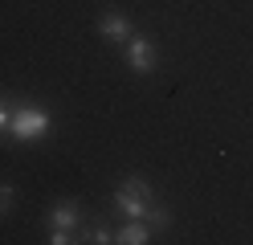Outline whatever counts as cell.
I'll use <instances>...</instances> for the list:
<instances>
[{
	"label": "cell",
	"mask_w": 253,
	"mask_h": 245,
	"mask_svg": "<svg viewBox=\"0 0 253 245\" xmlns=\"http://www.w3.org/2000/svg\"><path fill=\"white\" fill-rule=\"evenodd\" d=\"M123 49H126V61H131L135 74H151V65H155V45L143 37V33H131V37L123 41Z\"/></svg>",
	"instance_id": "obj_3"
},
{
	"label": "cell",
	"mask_w": 253,
	"mask_h": 245,
	"mask_svg": "<svg viewBox=\"0 0 253 245\" xmlns=\"http://www.w3.org/2000/svg\"><path fill=\"white\" fill-rule=\"evenodd\" d=\"M8 119H12L8 114V98H0V131H8Z\"/></svg>",
	"instance_id": "obj_9"
},
{
	"label": "cell",
	"mask_w": 253,
	"mask_h": 245,
	"mask_svg": "<svg viewBox=\"0 0 253 245\" xmlns=\"http://www.w3.org/2000/svg\"><path fill=\"white\" fill-rule=\"evenodd\" d=\"M115 241H123V245H147L151 241V225L139 221V217H123V229L115 233Z\"/></svg>",
	"instance_id": "obj_5"
},
{
	"label": "cell",
	"mask_w": 253,
	"mask_h": 245,
	"mask_svg": "<svg viewBox=\"0 0 253 245\" xmlns=\"http://www.w3.org/2000/svg\"><path fill=\"white\" fill-rule=\"evenodd\" d=\"M86 241H94V245H110V241H115V233H110L106 225H90V229H86Z\"/></svg>",
	"instance_id": "obj_7"
},
{
	"label": "cell",
	"mask_w": 253,
	"mask_h": 245,
	"mask_svg": "<svg viewBox=\"0 0 253 245\" xmlns=\"http://www.w3.org/2000/svg\"><path fill=\"white\" fill-rule=\"evenodd\" d=\"M78 221H82L78 200H61V204H53V212H49V229H57V233H78Z\"/></svg>",
	"instance_id": "obj_4"
},
{
	"label": "cell",
	"mask_w": 253,
	"mask_h": 245,
	"mask_svg": "<svg viewBox=\"0 0 253 245\" xmlns=\"http://www.w3.org/2000/svg\"><path fill=\"white\" fill-rule=\"evenodd\" d=\"M98 33H102L106 41H126V37H131V33H135V25L126 21L123 12H106L102 21H98Z\"/></svg>",
	"instance_id": "obj_6"
},
{
	"label": "cell",
	"mask_w": 253,
	"mask_h": 245,
	"mask_svg": "<svg viewBox=\"0 0 253 245\" xmlns=\"http://www.w3.org/2000/svg\"><path fill=\"white\" fill-rule=\"evenodd\" d=\"M45 131H49V114H45L41 106H17L12 119H8V135L17 143H33V139L45 135Z\"/></svg>",
	"instance_id": "obj_2"
},
{
	"label": "cell",
	"mask_w": 253,
	"mask_h": 245,
	"mask_svg": "<svg viewBox=\"0 0 253 245\" xmlns=\"http://www.w3.org/2000/svg\"><path fill=\"white\" fill-rule=\"evenodd\" d=\"M12 200H17V192H12L8 184H0V212H8V208H12Z\"/></svg>",
	"instance_id": "obj_8"
},
{
	"label": "cell",
	"mask_w": 253,
	"mask_h": 245,
	"mask_svg": "<svg viewBox=\"0 0 253 245\" xmlns=\"http://www.w3.org/2000/svg\"><path fill=\"white\" fill-rule=\"evenodd\" d=\"M115 208L123 212V217L147 221L151 212H155V196H151V188H147V180H139V176L123 180V184L115 188Z\"/></svg>",
	"instance_id": "obj_1"
}]
</instances>
